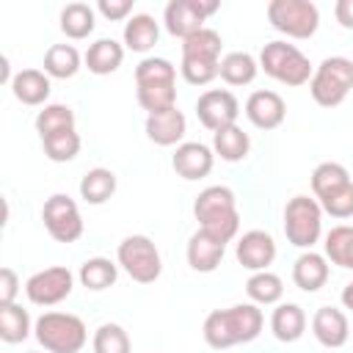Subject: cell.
<instances>
[{
	"label": "cell",
	"instance_id": "31",
	"mask_svg": "<svg viewBox=\"0 0 353 353\" xmlns=\"http://www.w3.org/2000/svg\"><path fill=\"white\" fill-rule=\"evenodd\" d=\"M28 334H30V314H28V309H22L17 303L0 306V339L8 342V345H17V342H25Z\"/></svg>",
	"mask_w": 353,
	"mask_h": 353
},
{
	"label": "cell",
	"instance_id": "45",
	"mask_svg": "<svg viewBox=\"0 0 353 353\" xmlns=\"http://www.w3.org/2000/svg\"><path fill=\"white\" fill-rule=\"evenodd\" d=\"M33 353H36V350H33Z\"/></svg>",
	"mask_w": 353,
	"mask_h": 353
},
{
	"label": "cell",
	"instance_id": "38",
	"mask_svg": "<svg viewBox=\"0 0 353 353\" xmlns=\"http://www.w3.org/2000/svg\"><path fill=\"white\" fill-rule=\"evenodd\" d=\"M179 72H182V77H185L190 85H207L210 80H215V77H218V72H221V61L182 55Z\"/></svg>",
	"mask_w": 353,
	"mask_h": 353
},
{
	"label": "cell",
	"instance_id": "16",
	"mask_svg": "<svg viewBox=\"0 0 353 353\" xmlns=\"http://www.w3.org/2000/svg\"><path fill=\"white\" fill-rule=\"evenodd\" d=\"M245 116L254 127L259 130H276L284 124V116H287V105L284 99L276 94V91H254L248 99H245Z\"/></svg>",
	"mask_w": 353,
	"mask_h": 353
},
{
	"label": "cell",
	"instance_id": "21",
	"mask_svg": "<svg viewBox=\"0 0 353 353\" xmlns=\"http://www.w3.org/2000/svg\"><path fill=\"white\" fill-rule=\"evenodd\" d=\"M50 88H52V85H50V74L41 72V69H22V72H17L14 80H11L14 97H17L22 105H30V108L44 105L47 97H50Z\"/></svg>",
	"mask_w": 353,
	"mask_h": 353
},
{
	"label": "cell",
	"instance_id": "1",
	"mask_svg": "<svg viewBox=\"0 0 353 353\" xmlns=\"http://www.w3.org/2000/svg\"><path fill=\"white\" fill-rule=\"evenodd\" d=\"M262 309H256V303H237L229 309H215L207 314L204 320V342L215 350H226L234 347L240 342H251L259 336L262 331Z\"/></svg>",
	"mask_w": 353,
	"mask_h": 353
},
{
	"label": "cell",
	"instance_id": "41",
	"mask_svg": "<svg viewBox=\"0 0 353 353\" xmlns=\"http://www.w3.org/2000/svg\"><path fill=\"white\" fill-rule=\"evenodd\" d=\"M97 11L105 19L119 22V19H127V14L132 11V0H99L97 3Z\"/></svg>",
	"mask_w": 353,
	"mask_h": 353
},
{
	"label": "cell",
	"instance_id": "40",
	"mask_svg": "<svg viewBox=\"0 0 353 353\" xmlns=\"http://www.w3.org/2000/svg\"><path fill=\"white\" fill-rule=\"evenodd\" d=\"M317 204L323 207V212H328L331 218H353V179L342 188H336L334 193L317 199Z\"/></svg>",
	"mask_w": 353,
	"mask_h": 353
},
{
	"label": "cell",
	"instance_id": "37",
	"mask_svg": "<svg viewBox=\"0 0 353 353\" xmlns=\"http://www.w3.org/2000/svg\"><path fill=\"white\" fill-rule=\"evenodd\" d=\"M41 146H44V154H47L52 163H69V160H74L77 152H80V135H77L74 130L55 132V135L41 138Z\"/></svg>",
	"mask_w": 353,
	"mask_h": 353
},
{
	"label": "cell",
	"instance_id": "11",
	"mask_svg": "<svg viewBox=\"0 0 353 353\" xmlns=\"http://www.w3.org/2000/svg\"><path fill=\"white\" fill-rule=\"evenodd\" d=\"M215 11H218L215 0H171L163 11V22L171 36L185 41L188 36L199 33L204 28L207 17Z\"/></svg>",
	"mask_w": 353,
	"mask_h": 353
},
{
	"label": "cell",
	"instance_id": "24",
	"mask_svg": "<svg viewBox=\"0 0 353 353\" xmlns=\"http://www.w3.org/2000/svg\"><path fill=\"white\" fill-rule=\"evenodd\" d=\"M85 66L94 74H113L124 61V47L116 39H99L85 52Z\"/></svg>",
	"mask_w": 353,
	"mask_h": 353
},
{
	"label": "cell",
	"instance_id": "10",
	"mask_svg": "<svg viewBox=\"0 0 353 353\" xmlns=\"http://www.w3.org/2000/svg\"><path fill=\"white\" fill-rule=\"evenodd\" d=\"M41 221H44V229L50 232V237L58 243H74L83 234L80 210H77L74 199H69L66 193H55L44 201Z\"/></svg>",
	"mask_w": 353,
	"mask_h": 353
},
{
	"label": "cell",
	"instance_id": "4",
	"mask_svg": "<svg viewBox=\"0 0 353 353\" xmlns=\"http://www.w3.org/2000/svg\"><path fill=\"white\" fill-rule=\"evenodd\" d=\"M33 331L47 353H80L88 342L85 323L69 312H44Z\"/></svg>",
	"mask_w": 353,
	"mask_h": 353
},
{
	"label": "cell",
	"instance_id": "17",
	"mask_svg": "<svg viewBox=\"0 0 353 353\" xmlns=\"http://www.w3.org/2000/svg\"><path fill=\"white\" fill-rule=\"evenodd\" d=\"M312 334L323 347H342L350 339L347 314L336 306H320L312 317Z\"/></svg>",
	"mask_w": 353,
	"mask_h": 353
},
{
	"label": "cell",
	"instance_id": "35",
	"mask_svg": "<svg viewBox=\"0 0 353 353\" xmlns=\"http://www.w3.org/2000/svg\"><path fill=\"white\" fill-rule=\"evenodd\" d=\"M347 182H350L347 168L339 165V163H331V160H328V163H320V165L312 171V190H314L317 199L334 193L336 188H342V185H347Z\"/></svg>",
	"mask_w": 353,
	"mask_h": 353
},
{
	"label": "cell",
	"instance_id": "8",
	"mask_svg": "<svg viewBox=\"0 0 353 353\" xmlns=\"http://www.w3.org/2000/svg\"><path fill=\"white\" fill-rule=\"evenodd\" d=\"M119 265L124 268V273L138 281V284H152L160 279L163 273V259L157 245L146 237V234H130L119 243Z\"/></svg>",
	"mask_w": 353,
	"mask_h": 353
},
{
	"label": "cell",
	"instance_id": "5",
	"mask_svg": "<svg viewBox=\"0 0 353 353\" xmlns=\"http://www.w3.org/2000/svg\"><path fill=\"white\" fill-rule=\"evenodd\" d=\"M259 69H265L268 77L292 88L309 83L314 74L309 58L295 44H287V41H268L259 52Z\"/></svg>",
	"mask_w": 353,
	"mask_h": 353
},
{
	"label": "cell",
	"instance_id": "14",
	"mask_svg": "<svg viewBox=\"0 0 353 353\" xmlns=\"http://www.w3.org/2000/svg\"><path fill=\"white\" fill-rule=\"evenodd\" d=\"M171 165L174 171L188 179V182H196V179H204L212 165H215V152L207 146V143H199V141H185L176 146L174 157H171Z\"/></svg>",
	"mask_w": 353,
	"mask_h": 353
},
{
	"label": "cell",
	"instance_id": "15",
	"mask_svg": "<svg viewBox=\"0 0 353 353\" xmlns=\"http://www.w3.org/2000/svg\"><path fill=\"white\" fill-rule=\"evenodd\" d=\"M234 254L245 270L259 273V270H268V265L276 259V240L262 229H251L237 240Z\"/></svg>",
	"mask_w": 353,
	"mask_h": 353
},
{
	"label": "cell",
	"instance_id": "20",
	"mask_svg": "<svg viewBox=\"0 0 353 353\" xmlns=\"http://www.w3.org/2000/svg\"><path fill=\"white\" fill-rule=\"evenodd\" d=\"M328 259L317 251H303L292 265V281L303 292H317L328 281Z\"/></svg>",
	"mask_w": 353,
	"mask_h": 353
},
{
	"label": "cell",
	"instance_id": "25",
	"mask_svg": "<svg viewBox=\"0 0 353 353\" xmlns=\"http://www.w3.org/2000/svg\"><path fill=\"white\" fill-rule=\"evenodd\" d=\"M248 149H251V138H248V132H243L237 124L212 132V152H215L221 160H226V163L243 160V157L248 154Z\"/></svg>",
	"mask_w": 353,
	"mask_h": 353
},
{
	"label": "cell",
	"instance_id": "3",
	"mask_svg": "<svg viewBox=\"0 0 353 353\" xmlns=\"http://www.w3.org/2000/svg\"><path fill=\"white\" fill-rule=\"evenodd\" d=\"M193 215L199 221V229L212 234L221 243H229L240 229V212L234 193L226 185H210L196 196Z\"/></svg>",
	"mask_w": 353,
	"mask_h": 353
},
{
	"label": "cell",
	"instance_id": "22",
	"mask_svg": "<svg viewBox=\"0 0 353 353\" xmlns=\"http://www.w3.org/2000/svg\"><path fill=\"white\" fill-rule=\"evenodd\" d=\"M270 331L279 342H298L306 331V314L298 303H279L270 314Z\"/></svg>",
	"mask_w": 353,
	"mask_h": 353
},
{
	"label": "cell",
	"instance_id": "32",
	"mask_svg": "<svg viewBox=\"0 0 353 353\" xmlns=\"http://www.w3.org/2000/svg\"><path fill=\"white\" fill-rule=\"evenodd\" d=\"M325 259L345 270H353V226L342 223L325 234Z\"/></svg>",
	"mask_w": 353,
	"mask_h": 353
},
{
	"label": "cell",
	"instance_id": "39",
	"mask_svg": "<svg viewBox=\"0 0 353 353\" xmlns=\"http://www.w3.org/2000/svg\"><path fill=\"white\" fill-rule=\"evenodd\" d=\"M94 353H130V336L119 323H102L94 334Z\"/></svg>",
	"mask_w": 353,
	"mask_h": 353
},
{
	"label": "cell",
	"instance_id": "12",
	"mask_svg": "<svg viewBox=\"0 0 353 353\" xmlns=\"http://www.w3.org/2000/svg\"><path fill=\"white\" fill-rule=\"evenodd\" d=\"M72 287H74L72 270L63 265H55V268H44V270L33 273L25 281V295L36 306H55L72 295Z\"/></svg>",
	"mask_w": 353,
	"mask_h": 353
},
{
	"label": "cell",
	"instance_id": "27",
	"mask_svg": "<svg viewBox=\"0 0 353 353\" xmlns=\"http://www.w3.org/2000/svg\"><path fill=\"white\" fill-rule=\"evenodd\" d=\"M256 72H259V63L254 61V55H248V52H226L221 58V72L218 74L229 85H248V83H254Z\"/></svg>",
	"mask_w": 353,
	"mask_h": 353
},
{
	"label": "cell",
	"instance_id": "34",
	"mask_svg": "<svg viewBox=\"0 0 353 353\" xmlns=\"http://www.w3.org/2000/svg\"><path fill=\"white\" fill-rule=\"evenodd\" d=\"M245 292H248V298H251L254 303L270 306V303H279V301H281L284 284H281V279H279L276 273L259 270V273H254V276L245 281Z\"/></svg>",
	"mask_w": 353,
	"mask_h": 353
},
{
	"label": "cell",
	"instance_id": "2",
	"mask_svg": "<svg viewBox=\"0 0 353 353\" xmlns=\"http://www.w3.org/2000/svg\"><path fill=\"white\" fill-rule=\"evenodd\" d=\"M138 105L152 116L176 108V69L165 58H143L135 66Z\"/></svg>",
	"mask_w": 353,
	"mask_h": 353
},
{
	"label": "cell",
	"instance_id": "26",
	"mask_svg": "<svg viewBox=\"0 0 353 353\" xmlns=\"http://www.w3.org/2000/svg\"><path fill=\"white\" fill-rule=\"evenodd\" d=\"M97 25V14L88 3H69L61 11V30L66 33V39H85L94 33Z\"/></svg>",
	"mask_w": 353,
	"mask_h": 353
},
{
	"label": "cell",
	"instance_id": "23",
	"mask_svg": "<svg viewBox=\"0 0 353 353\" xmlns=\"http://www.w3.org/2000/svg\"><path fill=\"white\" fill-rule=\"evenodd\" d=\"M160 39V28L154 17L149 14H135L132 19L124 22V47L132 52H149Z\"/></svg>",
	"mask_w": 353,
	"mask_h": 353
},
{
	"label": "cell",
	"instance_id": "28",
	"mask_svg": "<svg viewBox=\"0 0 353 353\" xmlns=\"http://www.w3.org/2000/svg\"><path fill=\"white\" fill-rule=\"evenodd\" d=\"M116 193V174L110 168H91L80 179V196L85 204H105Z\"/></svg>",
	"mask_w": 353,
	"mask_h": 353
},
{
	"label": "cell",
	"instance_id": "42",
	"mask_svg": "<svg viewBox=\"0 0 353 353\" xmlns=\"http://www.w3.org/2000/svg\"><path fill=\"white\" fill-rule=\"evenodd\" d=\"M17 292H19V279H17V273H14L11 268H3V270H0V306L14 303Z\"/></svg>",
	"mask_w": 353,
	"mask_h": 353
},
{
	"label": "cell",
	"instance_id": "33",
	"mask_svg": "<svg viewBox=\"0 0 353 353\" xmlns=\"http://www.w3.org/2000/svg\"><path fill=\"white\" fill-rule=\"evenodd\" d=\"M66 130H74V110L69 105H44L36 116V132L39 138H47V135H55V132H66Z\"/></svg>",
	"mask_w": 353,
	"mask_h": 353
},
{
	"label": "cell",
	"instance_id": "29",
	"mask_svg": "<svg viewBox=\"0 0 353 353\" xmlns=\"http://www.w3.org/2000/svg\"><path fill=\"white\" fill-rule=\"evenodd\" d=\"M116 279H119V268L105 256H91L80 265V281L91 292H102V290L113 287Z\"/></svg>",
	"mask_w": 353,
	"mask_h": 353
},
{
	"label": "cell",
	"instance_id": "18",
	"mask_svg": "<svg viewBox=\"0 0 353 353\" xmlns=\"http://www.w3.org/2000/svg\"><path fill=\"white\" fill-rule=\"evenodd\" d=\"M185 130H188V121L179 108L146 116V138L157 146H179V141L185 138Z\"/></svg>",
	"mask_w": 353,
	"mask_h": 353
},
{
	"label": "cell",
	"instance_id": "30",
	"mask_svg": "<svg viewBox=\"0 0 353 353\" xmlns=\"http://www.w3.org/2000/svg\"><path fill=\"white\" fill-rule=\"evenodd\" d=\"M77 69H80V52L72 44H52L44 52V72L50 77L69 80L77 74Z\"/></svg>",
	"mask_w": 353,
	"mask_h": 353
},
{
	"label": "cell",
	"instance_id": "13",
	"mask_svg": "<svg viewBox=\"0 0 353 353\" xmlns=\"http://www.w3.org/2000/svg\"><path fill=\"white\" fill-rule=\"evenodd\" d=\"M196 116H199V121H201L207 130L218 132V130H223V127L237 124L240 102H237V97H234L232 91H226V88H210V91H204V94L196 99Z\"/></svg>",
	"mask_w": 353,
	"mask_h": 353
},
{
	"label": "cell",
	"instance_id": "6",
	"mask_svg": "<svg viewBox=\"0 0 353 353\" xmlns=\"http://www.w3.org/2000/svg\"><path fill=\"white\" fill-rule=\"evenodd\" d=\"M353 88V61L345 55H331L325 58L312 80H309V94L320 108H336L345 102V97Z\"/></svg>",
	"mask_w": 353,
	"mask_h": 353
},
{
	"label": "cell",
	"instance_id": "7",
	"mask_svg": "<svg viewBox=\"0 0 353 353\" xmlns=\"http://www.w3.org/2000/svg\"><path fill=\"white\" fill-rule=\"evenodd\" d=\"M284 234L295 248L312 251V245L323 234V207L317 199L292 196L284 207Z\"/></svg>",
	"mask_w": 353,
	"mask_h": 353
},
{
	"label": "cell",
	"instance_id": "36",
	"mask_svg": "<svg viewBox=\"0 0 353 353\" xmlns=\"http://www.w3.org/2000/svg\"><path fill=\"white\" fill-rule=\"evenodd\" d=\"M221 47H223V41H221L218 30H212V28H201L199 33H193V36H188V39L182 41V55L221 61Z\"/></svg>",
	"mask_w": 353,
	"mask_h": 353
},
{
	"label": "cell",
	"instance_id": "43",
	"mask_svg": "<svg viewBox=\"0 0 353 353\" xmlns=\"http://www.w3.org/2000/svg\"><path fill=\"white\" fill-rule=\"evenodd\" d=\"M334 17L345 30H353V0H336Z\"/></svg>",
	"mask_w": 353,
	"mask_h": 353
},
{
	"label": "cell",
	"instance_id": "9",
	"mask_svg": "<svg viewBox=\"0 0 353 353\" xmlns=\"http://www.w3.org/2000/svg\"><path fill=\"white\" fill-rule=\"evenodd\" d=\"M268 22L290 39H309L320 28V11L309 0H270Z\"/></svg>",
	"mask_w": 353,
	"mask_h": 353
},
{
	"label": "cell",
	"instance_id": "44",
	"mask_svg": "<svg viewBox=\"0 0 353 353\" xmlns=\"http://www.w3.org/2000/svg\"><path fill=\"white\" fill-rule=\"evenodd\" d=\"M342 306L353 312V281H350V284H345V290H342Z\"/></svg>",
	"mask_w": 353,
	"mask_h": 353
},
{
	"label": "cell",
	"instance_id": "19",
	"mask_svg": "<svg viewBox=\"0 0 353 353\" xmlns=\"http://www.w3.org/2000/svg\"><path fill=\"white\" fill-rule=\"evenodd\" d=\"M223 254H226V243L215 240L212 234H207L201 229L196 234H190V240H188V265L196 273H212L221 265Z\"/></svg>",
	"mask_w": 353,
	"mask_h": 353
}]
</instances>
